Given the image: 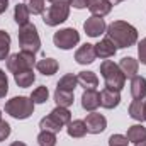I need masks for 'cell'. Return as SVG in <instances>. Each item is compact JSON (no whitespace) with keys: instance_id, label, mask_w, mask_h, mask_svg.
I'll use <instances>...</instances> for the list:
<instances>
[{"instance_id":"11","label":"cell","mask_w":146,"mask_h":146,"mask_svg":"<svg viewBox=\"0 0 146 146\" xmlns=\"http://www.w3.org/2000/svg\"><path fill=\"white\" fill-rule=\"evenodd\" d=\"M82 107L88 112H95L100 107V94L95 88H88L82 94Z\"/></svg>"},{"instance_id":"40","label":"cell","mask_w":146,"mask_h":146,"mask_svg":"<svg viewBox=\"0 0 146 146\" xmlns=\"http://www.w3.org/2000/svg\"><path fill=\"white\" fill-rule=\"evenodd\" d=\"M134 146H146V141H141V143H136Z\"/></svg>"},{"instance_id":"6","label":"cell","mask_w":146,"mask_h":146,"mask_svg":"<svg viewBox=\"0 0 146 146\" xmlns=\"http://www.w3.org/2000/svg\"><path fill=\"white\" fill-rule=\"evenodd\" d=\"M70 15V5H60V3H51L49 9L42 14V21L46 26H60L61 22H65Z\"/></svg>"},{"instance_id":"22","label":"cell","mask_w":146,"mask_h":146,"mask_svg":"<svg viewBox=\"0 0 146 146\" xmlns=\"http://www.w3.org/2000/svg\"><path fill=\"white\" fill-rule=\"evenodd\" d=\"M131 143H141V141H146V127H143L141 124H134L127 129V136H126Z\"/></svg>"},{"instance_id":"33","label":"cell","mask_w":146,"mask_h":146,"mask_svg":"<svg viewBox=\"0 0 146 146\" xmlns=\"http://www.w3.org/2000/svg\"><path fill=\"white\" fill-rule=\"evenodd\" d=\"M9 92V80L3 70H0V99H3Z\"/></svg>"},{"instance_id":"26","label":"cell","mask_w":146,"mask_h":146,"mask_svg":"<svg viewBox=\"0 0 146 146\" xmlns=\"http://www.w3.org/2000/svg\"><path fill=\"white\" fill-rule=\"evenodd\" d=\"M129 115L136 121H145V100H133L129 106Z\"/></svg>"},{"instance_id":"21","label":"cell","mask_w":146,"mask_h":146,"mask_svg":"<svg viewBox=\"0 0 146 146\" xmlns=\"http://www.w3.org/2000/svg\"><path fill=\"white\" fill-rule=\"evenodd\" d=\"M29 15H31V12L27 9V3H17L15 5V9H14V19L19 24V27L29 24Z\"/></svg>"},{"instance_id":"36","label":"cell","mask_w":146,"mask_h":146,"mask_svg":"<svg viewBox=\"0 0 146 146\" xmlns=\"http://www.w3.org/2000/svg\"><path fill=\"white\" fill-rule=\"evenodd\" d=\"M72 5L75 9H85L87 7V0H72Z\"/></svg>"},{"instance_id":"10","label":"cell","mask_w":146,"mask_h":146,"mask_svg":"<svg viewBox=\"0 0 146 146\" xmlns=\"http://www.w3.org/2000/svg\"><path fill=\"white\" fill-rule=\"evenodd\" d=\"M95 58H97L95 46L94 44H88V42H85L83 46H80L76 49V53H75V60H76L78 65H90V63L95 61Z\"/></svg>"},{"instance_id":"13","label":"cell","mask_w":146,"mask_h":146,"mask_svg":"<svg viewBox=\"0 0 146 146\" xmlns=\"http://www.w3.org/2000/svg\"><path fill=\"white\" fill-rule=\"evenodd\" d=\"M121 104V94L112 88H104L100 92V106L104 109H114Z\"/></svg>"},{"instance_id":"44","label":"cell","mask_w":146,"mask_h":146,"mask_svg":"<svg viewBox=\"0 0 146 146\" xmlns=\"http://www.w3.org/2000/svg\"><path fill=\"white\" fill-rule=\"evenodd\" d=\"M48 2H53V0H48Z\"/></svg>"},{"instance_id":"16","label":"cell","mask_w":146,"mask_h":146,"mask_svg":"<svg viewBox=\"0 0 146 146\" xmlns=\"http://www.w3.org/2000/svg\"><path fill=\"white\" fill-rule=\"evenodd\" d=\"M119 68L124 73L126 78H134L136 73H138V68H139V63H138V60H134L131 56H126L119 61Z\"/></svg>"},{"instance_id":"30","label":"cell","mask_w":146,"mask_h":146,"mask_svg":"<svg viewBox=\"0 0 146 146\" xmlns=\"http://www.w3.org/2000/svg\"><path fill=\"white\" fill-rule=\"evenodd\" d=\"M48 97H49V90H48V87H37L36 90H33V94H31V100L34 102V104H44L46 100H48Z\"/></svg>"},{"instance_id":"15","label":"cell","mask_w":146,"mask_h":146,"mask_svg":"<svg viewBox=\"0 0 146 146\" xmlns=\"http://www.w3.org/2000/svg\"><path fill=\"white\" fill-rule=\"evenodd\" d=\"M131 95L134 100H145L146 97V78L145 76H134L131 78Z\"/></svg>"},{"instance_id":"41","label":"cell","mask_w":146,"mask_h":146,"mask_svg":"<svg viewBox=\"0 0 146 146\" xmlns=\"http://www.w3.org/2000/svg\"><path fill=\"white\" fill-rule=\"evenodd\" d=\"M119 2H124V0H110V3L114 5V3H119Z\"/></svg>"},{"instance_id":"24","label":"cell","mask_w":146,"mask_h":146,"mask_svg":"<svg viewBox=\"0 0 146 146\" xmlns=\"http://www.w3.org/2000/svg\"><path fill=\"white\" fill-rule=\"evenodd\" d=\"M14 80H15V83H17L19 87L27 88V87H31V85L34 83L36 75H34V72H33V70H26V72L15 73V75H14Z\"/></svg>"},{"instance_id":"19","label":"cell","mask_w":146,"mask_h":146,"mask_svg":"<svg viewBox=\"0 0 146 146\" xmlns=\"http://www.w3.org/2000/svg\"><path fill=\"white\" fill-rule=\"evenodd\" d=\"M68 136L70 138H83L87 134V126H85V121H80V119H75L68 122Z\"/></svg>"},{"instance_id":"14","label":"cell","mask_w":146,"mask_h":146,"mask_svg":"<svg viewBox=\"0 0 146 146\" xmlns=\"http://www.w3.org/2000/svg\"><path fill=\"white\" fill-rule=\"evenodd\" d=\"M94 46H95V54H97V58H102V60H109V58H112V56L117 53V48L114 46V42L110 41L109 37L102 39L100 42H97V44H94Z\"/></svg>"},{"instance_id":"39","label":"cell","mask_w":146,"mask_h":146,"mask_svg":"<svg viewBox=\"0 0 146 146\" xmlns=\"http://www.w3.org/2000/svg\"><path fill=\"white\" fill-rule=\"evenodd\" d=\"M10 146H27L26 143H22V141H15V143H12Z\"/></svg>"},{"instance_id":"9","label":"cell","mask_w":146,"mask_h":146,"mask_svg":"<svg viewBox=\"0 0 146 146\" xmlns=\"http://www.w3.org/2000/svg\"><path fill=\"white\" fill-rule=\"evenodd\" d=\"M83 29H85V33H87L90 37H99L100 34L106 33L107 26H106V21H104L102 17H95V15H92V17H88V19L85 21Z\"/></svg>"},{"instance_id":"4","label":"cell","mask_w":146,"mask_h":146,"mask_svg":"<svg viewBox=\"0 0 146 146\" xmlns=\"http://www.w3.org/2000/svg\"><path fill=\"white\" fill-rule=\"evenodd\" d=\"M19 46H21V51H27L33 54H36L41 49V39H39L34 24L29 22V24L19 27Z\"/></svg>"},{"instance_id":"25","label":"cell","mask_w":146,"mask_h":146,"mask_svg":"<svg viewBox=\"0 0 146 146\" xmlns=\"http://www.w3.org/2000/svg\"><path fill=\"white\" fill-rule=\"evenodd\" d=\"M76 85H78L76 76L72 75V73H68V75H65L63 78H60V82H58L56 88H60V90H66V92H75Z\"/></svg>"},{"instance_id":"31","label":"cell","mask_w":146,"mask_h":146,"mask_svg":"<svg viewBox=\"0 0 146 146\" xmlns=\"http://www.w3.org/2000/svg\"><path fill=\"white\" fill-rule=\"evenodd\" d=\"M44 0H29L27 9L33 15H42L44 14Z\"/></svg>"},{"instance_id":"5","label":"cell","mask_w":146,"mask_h":146,"mask_svg":"<svg viewBox=\"0 0 146 146\" xmlns=\"http://www.w3.org/2000/svg\"><path fill=\"white\" fill-rule=\"evenodd\" d=\"M34 66H36V54L27 53V51L14 53L7 58V70L14 75L26 72V70H33Z\"/></svg>"},{"instance_id":"2","label":"cell","mask_w":146,"mask_h":146,"mask_svg":"<svg viewBox=\"0 0 146 146\" xmlns=\"http://www.w3.org/2000/svg\"><path fill=\"white\" fill-rule=\"evenodd\" d=\"M100 75H102V78L106 82V88H112V90L121 92L124 88V85H126L124 73L121 72L119 65H115L110 60H104L100 63Z\"/></svg>"},{"instance_id":"38","label":"cell","mask_w":146,"mask_h":146,"mask_svg":"<svg viewBox=\"0 0 146 146\" xmlns=\"http://www.w3.org/2000/svg\"><path fill=\"white\" fill-rule=\"evenodd\" d=\"M51 3H60V5H72V0H53Z\"/></svg>"},{"instance_id":"1","label":"cell","mask_w":146,"mask_h":146,"mask_svg":"<svg viewBox=\"0 0 146 146\" xmlns=\"http://www.w3.org/2000/svg\"><path fill=\"white\" fill-rule=\"evenodd\" d=\"M106 34L117 49L131 48L133 44L138 42V31L134 26H131L126 21H114L110 22L106 29Z\"/></svg>"},{"instance_id":"18","label":"cell","mask_w":146,"mask_h":146,"mask_svg":"<svg viewBox=\"0 0 146 146\" xmlns=\"http://www.w3.org/2000/svg\"><path fill=\"white\" fill-rule=\"evenodd\" d=\"M76 80H78V85L83 87L85 90L95 88V87L99 85V76L94 72H80L76 75Z\"/></svg>"},{"instance_id":"3","label":"cell","mask_w":146,"mask_h":146,"mask_svg":"<svg viewBox=\"0 0 146 146\" xmlns=\"http://www.w3.org/2000/svg\"><path fill=\"white\" fill-rule=\"evenodd\" d=\"M5 112L14 119H27L34 114V102L31 97H12L5 102Z\"/></svg>"},{"instance_id":"35","label":"cell","mask_w":146,"mask_h":146,"mask_svg":"<svg viewBox=\"0 0 146 146\" xmlns=\"http://www.w3.org/2000/svg\"><path fill=\"white\" fill-rule=\"evenodd\" d=\"M138 56H139V61L146 65V37H143L138 44Z\"/></svg>"},{"instance_id":"7","label":"cell","mask_w":146,"mask_h":146,"mask_svg":"<svg viewBox=\"0 0 146 146\" xmlns=\"http://www.w3.org/2000/svg\"><path fill=\"white\" fill-rule=\"evenodd\" d=\"M53 42H54V46L60 48V49H72V48H75V46L80 42V34H78L76 29L66 27V29H61V31L54 33Z\"/></svg>"},{"instance_id":"12","label":"cell","mask_w":146,"mask_h":146,"mask_svg":"<svg viewBox=\"0 0 146 146\" xmlns=\"http://www.w3.org/2000/svg\"><path fill=\"white\" fill-rule=\"evenodd\" d=\"M87 7L95 17H106L112 10L110 0H87Z\"/></svg>"},{"instance_id":"29","label":"cell","mask_w":146,"mask_h":146,"mask_svg":"<svg viewBox=\"0 0 146 146\" xmlns=\"http://www.w3.org/2000/svg\"><path fill=\"white\" fill-rule=\"evenodd\" d=\"M56 133L51 131H41L37 134V143L39 146H56Z\"/></svg>"},{"instance_id":"8","label":"cell","mask_w":146,"mask_h":146,"mask_svg":"<svg viewBox=\"0 0 146 146\" xmlns=\"http://www.w3.org/2000/svg\"><path fill=\"white\" fill-rule=\"evenodd\" d=\"M85 126H87V133H90V134H100L107 127V119L102 114L90 112L87 115V119H85Z\"/></svg>"},{"instance_id":"43","label":"cell","mask_w":146,"mask_h":146,"mask_svg":"<svg viewBox=\"0 0 146 146\" xmlns=\"http://www.w3.org/2000/svg\"><path fill=\"white\" fill-rule=\"evenodd\" d=\"M0 121H2V110H0Z\"/></svg>"},{"instance_id":"34","label":"cell","mask_w":146,"mask_h":146,"mask_svg":"<svg viewBox=\"0 0 146 146\" xmlns=\"http://www.w3.org/2000/svg\"><path fill=\"white\" fill-rule=\"evenodd\" d=\"M10 136V124L5 121H0V143L5 141Z\"/></svg>"},{"instance_id":"27","label":"cell","mask_w":146,"mask_h":146,"mask_svg":"<svg viewBox=\"0 0 146 146\" xmlns=\"http://www.w3.org/2000/svg\"><path fill=\"white\" fill-rule=\"evenodd\" d=\"M39 127L41 131H51V133H60L61 131V126L51 117V115H46L39 121Z\"/></svg>"},{"instance_id":"37","label":"cell","mask_w":146,"mask_h":146,"mask_svg":"<svg viewBox=\"0 0 146 146\" xmlns=\"http://www.w3.org/2000/svg\"><path fill=\"white\" fill-rule=\"evenodd\" d=\"M9 7V0H0V14H3Z\"/></svg>"},{"instance_id":"32","label":"cell","mask_w":146,"mask_h":146,"mask_svg":"<svg viewBox=\"0 0 146 146\" xmlns=\"http://www.w3.org/2000/svg\"><path fill=\"white\" fill-rule=\"evenodd\" d=\"M129 139L122 134H112L109 138V146H127Z\"/></svg>"},{"instance_id":"17","label":"cell","mask_w":146,"mask_h":146,"mask_svg":"<svg viewBox=\"0 0 146 146\" xmlns=\"http://www.w3.org/2000/svg\"><path fill=\"white\" fill-rule=\"evenodd\" d=\"M58 61L54 60V58H44V60H41V61H37L36 63V68L39 73H42L44 76H51V75H54V73L58 72Z\"/></svg>"},{"instance_id":"20","label":"cell","mask_w":146,"mask_h":146,"mask_svg":"<svg viewBox=\"0 0 146 146\" xmlns=\"http://www.w3.org/2000/svg\"><path fill=\"white\" fill-rule=\"evenodd\" d=\"M49 115H51L61 127H63V126H68V122L72 121V112L66 109V107H58V106H56L54 109L51 110Z\"/></svg>"},{"instance_id":"42","label":"cell","mask_w":146,"mask_h":146,"mask_svg":"<svg viewBox=\"0 0 146 146\" xmlns=\"http://www.w3.org/2000/svg\"><path fill=\"white\" fill-rule=\"evenodd\" d=\"M145 121H146V100H145Z\"/></svg>"},{"instance_id":"23","label":"cell","mask_w":146,"mask_h":146,"mask_svg":"<svg viewBox=\"0 0 146 146\" xmlns=\"http://www.w3.org/2000/svg\"><path fill=\"white\" fill-rule=\"evenodd\" d=\"M73 100H75L73 92H66V90L56 88V92H54V102H56L58 107H66V109H68L73 104Z\"/></svg>"},{"instance_id":"28","label":"cell","mask_w":146,"mask_h":146,"mask_svg":"<svg viewBox=\"0 0 146 146\" xmlns=\"http://www.w3.org/2000/svg\"><path fill=\"white\" fill-rule=\"evenodd\" d=\"M10 51V36L5 31H0V61L7 60Z\"/></svg>"}]
</instances>
